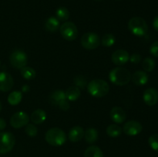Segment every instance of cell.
<instances>
[{
  "instance_id": "d6986e66",
  "label": "cell",
  "mask_w": 158,
  "mask_h": 157,
  "mask_svg": "<svg viewBox=\"0 0 158 157\" xmlns=\"http://www.w3.org/2000/svg\"><path fill=\"white\" fill-rule=\"evenodd\" d=\"M65 93H66V99L69 100V101H76L80 98V95H81L80 89L74 86L68 88Z\"/></svg>"
},
{
  "instance_id": "277c9868",
  "label": "cell",
  "mask_w": 158,
  "mask_h": 157,
  "mask_svg": "<svg viewBox=\"0 0 158 157\" xmlns=\"http://www.w3.org/2000/svg\"><path fill=\"white\" fill-rule=\"evenodd\" d=\"M128 29L133 35L142 37L147 34L148 26L146 21L141 17H133L128 22Z\"/></svg>"
},
{
  "instance_id": "ab89813d",
  "label": "cell",
  "mask_w": 158,
  "mask_h": 157,
  "mask_svg": "<svg viewBox=\"0 0 158 157\" xmlns=\"http://www.w3.org/2000/svg\"><path fill=\"white\" fill-rule=\"evenodd\" d=\"M117 1H120V0H117Z\"/></svg>"
},
{
  "instance_id": "52a82bcc",
  "label": "cell",
  "mask_w": 158,
  "mask_h": 157,
  "mask_svg": "<svg viewBox=\"0 0 158 157\" xmlns=\"http://www.w3.org/2000/svg\"><path fill=\"white\" fill-rule=\"evenodd\" d=\"M60 34L67 41H73L78 36V29L72 22H65L60 27Z\"/></svg>"
},
{
  "instance_id": "d6a6232c",
  "label": "cell",
  "mask_w": 158,
  "mask_h": 157,
  "mask_svg": "<svg viewBox=\"0 0 158 157\" xmlns=\"http://www.w3.org/2000/svg\"><path fill=\"white\" fill-rule=\"evenodd\" d=\"M57 106L60 107V109H62V110L63 111H67L68 109H69V107H70L69 103L67 99H63V100H61V101H60L58 103V104H57Z\"/></svg>"
},
{
  "instance_id": "e575fe53",
  "label": "cell",
  "mask_w": 158,
  "mask_h": 157,
  "mask_svg": "<svg viewBox=\"0 0 158 157\" xmlns=\"http://www.w3.org/2000/svg\"><path fill=\"white\" fill-rule=\"evenodd\" d=\"M6 127V122L4 119L0 118V131L3 130Z\"/></svg>"
},
{
  "instance_id": "44dd1931",
  "label": "cell",
  "mask_w": 158,
  "mask_h": 157,
  "mask_svg": "<svg viewBox=\"0 0 158 157\" xmlns=\"http://www.w3.org/2000/svg\"><path fill=\"white\" fill-rule=\"evenodd\" d=\"M63 99H66V93L62 89H57V90L53 91L51 93L50 96H49V101H50V103L52 104L56 105V106L59 102Z\"/></svg>"
},
{
  "instance_id": "d4e9b609",
  "label": "cell",
  "mask_w": 158,
  "mask_h": 157,
  "mask_svg": "<svg viewBox=\"0 0 158 157\" xmlns=\"http://www.w3.org/2000/svg\"><path fill=\"white\" fill-rule=\"evenodd\" d=\"M122 132V128L117 124H111L106 128V134L109 136L116 138L120 135Z\"/></svg>"
},
{
  "instance_id": "8992f818",
  "label": "cell",
  "mask_w": 158,
  "mask_h": 157,
  "mask_svg": "<svg viewBox=\"0 0 158 157\" xmlns=\"http://www.w3.org/2000/svg\"><path fill=\"white\" fill-rule=\"evenodd\" d=\"M9 62L15 69H21L28 63L27 54L23 50L17 49L13 51L9 56Z\"/></svg>"
},
{
  "instance_id": "7402d4cb",
  "label": "cell",
  "mask_w": 158,
  "mask_h": 157,
  "mask_svg": "<svg viewBox=\"0 0 158 157\" xmlns=\"http://www.w3.org/2000/svg\"><path fill=\"white\" fill-rule=\"evenodd\" d=\"M84 157H104L103 151L97 146H91L86 149Z\"/></svg>"
},
{
  "instance_id": "ffe728a7",
  "label": "cell",
  "mask_w": 158,
  "mask_h": 157,
  "mask_svg": "<svg viewBox=\"0 0 158 157\" xmlns=\"http://www.w3.org/2000/svg\"><path fill=\"white\" fill-rule=\"evenodd\" d=\"M85 140L89 144L96 143L98 139V131L95 128H89L84 132Z\"/></svg>"
},
{
  "instance_id": "2e32d148",
  "label": "cell",
  "mask_w": 158,
  "mask_h": 157,
  "mask_svg": "<svg viewBox=\"0 0 158 157\" xmlns=\"http://www.w3.org/2000/svg\"><path fill=\"white\" fill-rule=\"evenodd\" d=\"M84 129L80 126H76L71 128L68 133V138L73 143H77L80 141L84 137Z\"/></svg>"
},
{
  "instance_id": "cb8c5ba5",
  "label": "cell",
  "mask_w": 158,
  "mask_h": 157,
  "mask_svg": "<svg viewBox=\"0 0 158 157\" xmlns=\"http://www.w3.org/2000/svg\"><path fill=\"white\" fill-rule=\"evenodd\" d=\"M20 73L21 75L26 80H32L35 78L36 75V72L32 68L29 66H25L20 69Z\"/></svg>"
},
{
  "instance_id": "8d00e7d4",
  "label": "cell",
  "mask_w": 158,
  "mask_h": 157,
  "mask_svg": "<svg viewBox=\"0 0 158 157\" xmlns=\"http://www.w3.org/2000/svg\"><path fill=\"white\" fill-rule=\"evenodd\" d=\"M29 90V87L28 86H23V87H22V91H23V92H28V91Z\"/></svg>"
},
{
  "instance_id": "f546056e",
  "label": "cell",
  "mask_w": 158,
  "mask_h": 157,
  "mask_svg": "<svg viewBox=\"0 0 158 157\" xmlns=\"http://www.w3.org/2000/svg\"><path fill=\"white\" fill-rule=\"evenodd\" d=\"M148 143L153 150L158 152V134H153L148 139Z\"/></svg>"
},
{
  "instance_id": "30bf717a",
  "label": "cell",
  "mask_w": 158,
  "mask_h": 157,
  "mask_svg": "<svg viewBox=\"0 0 158 157\" xmlns=\"http://www.w3.org/2000/svg\"><path fill=\"white\" fill-rule=\"evenodd\" d=\"M142 129H143L142 125L136 120H129L123 125V127L124 133L131 136H134L140 134L142 132Z\"/></svg>"
},
{
  "instance_id": "5bb4252c",
  "label": "cell",
  "mask_w": 158,
  "mask_h": 157,
  "mask_svg": "<svg viewBox=\"0 0 158 157\" xmlns=\"http://www.w3.org/2000/svg\"><path fill=\"white\" fill-rule=\"evenodd\" d=\"M110 118L116 124H121L126 120L127 114L121 107L114 106L110 111Z\"/></svg>"
},
{
  "instance_id": "4316f807",
  "label": "cell",
  "mask_w": 158,
  "mask_h": 157,
  "mask_svg": "<svg viewBox=\"0 0 158 157\" xmlns=\"http://www.w3.org/2000/svg\"><path fill=\"white\" fill-rule=\"evenodd\" d=\"M56 17L59 21L66 22L69 18V12L66 7H60L56 12Z\"/></svg>"
},
{
  "instance_id": "3957f363",
  "label": "cell",
  "mask_w": 158,
  "mask_h": 157,
  "mask_svg": "<svg viewBox=\"0 0 158 157\" xmlns=\"http://www.w3.org/2000/svg\"><path fill=\"white\" fill-rule=\"evenodd\" d=\"M46 143L52 146H61L66 142V135L63 130L57 127L51 128L45 135Z\"/></svg>"
},
{
  "instance_id": "603a6c76",
  "label": "cell",
  "mask_w": 158,
  "mask_h": 157,
  "mask_svg": "<svg viewBox=\"0 0 158 157\" xmlns=\"http://www.w3.org/2000/svg\"><path fill=\"white\" fill-rule=\"evenodd\" d=\"M23 99V93L20 91H13L8 96V103L11 106H17L19 104Z\"/></svg>"
},
{
  "instance_id": "74e56055",
  "label": "cell",
  "mask_w": 158,
  "mask_h": 157,
  "mask_svg": "<svg viewBox=\"0 0 158 157\" xmlns=\"http://www.w3.org/2000/svg\"><path fill=\"white\" fill-rule=\"evenodd\" d=\"M1 110H2V103L1 102H0V112H1Z\"/></svg>"
},
{
  "instance_id": "4dcf8cb0",
  "label": "cell",
  "mask_w": 158,
  "mask_h": 157,
  "mask_svg": "<svg viewBox=\"0 0 158 157\" xmlns=\"http://www.w3.org/2000/svg\"><path fill=\"white\" fill-rule=\"evenodd\" d=\"M74 83H75L76 86L78 87L79 89L81 88V89H84L86 86H87V83H86V80L85 78V77L83 75H77L74 78Z\"/></svg>"
},
{
  "instance_id": "d590c367",
  "label": "cell",
  "mask_w": 158,
  "mask_h": 157,
  "mask_svg": "<svg viewBox=\"0 0 158 157\" xmlns=\"http://www.w3.org/2000/svg\"><path fill=\"white\" fill-rule=\"evenodd\" d=\"M153 27L155 29L157 32H158V15L154 18V21H153Z\"/></svg>"
},
{
  "instance_id": "6da1fadb",
  "label": "cell",
  "mask_w": 158,
  "mask_h": 157,
  "mask_svg": "<svg viewBox=\"0 0 158 157\" xmlns=\"http://www.w3.org/2000/svg\"><path fill=\"white\" fill-rule=\"evenodd\" d=\"M87 91L92 96L101 98L107 95L110 91V86L105 80L96 78L88 83Z\"/></svg>"
},
{
  "instance_id": "60d3db41",
  "label": "cell",
  "mask_w": 158,
  "mask_h": 157,
  "mask_svg": "<svg viewBox=\"0 0 158 157\" xmlns=\"http://www.w3.org/2000/svg\"><path fill=\"white\" fill-rule=\"evenodd\" d=\"M0 66H1V62H0Z\"/></svg>"
},
{
  "instance_id": "83f0119b",
  "label": "cell",
  "mask_w": 158,
  "mask_h": 157,
  "mask_svg": "<svg viewBox=\"0 0 158 157\" xmlns=\"http://www.w3.org/2000/svg\"><path fill=\"white\" fill-rule=\"evenodd\" d=\"M115 36L111 33H107L106 35H104L103 36V38H102V39L100 40V43L104 47H110V46H112L115 43Z\"/></svg>"
},
{
  "instance_id": "e0dca14e",
  "label": "cell",
  "mask_w": 158,
  "mask_h": 157,
  "mask_svg": "<svg viewBox=\"0 0 158 157\" xmlns=\"http://www.w3.org/2000/svg\"><path fill=\"white\" fill-rule=\"evenodd\" d=\"M46 112L43 109H37L33 111L31 115V121L34 124H42L46 119Z\"/></svg>"
},
{
  "instance_id": "7c38bea8",
  "label": "cell",
  "mask_w": 158,
  "mask_h": 157,
  "mask_svg": "<svg viewBox=\"0 0 158 157\" xmlns=\"http://www.w3.org/2000/svg\"><path fill=\"white\" fill-rule=\"evenodd\" d=\"M14 85L12 75L6 72H0V91L8 92L11 90Z\"/></svg>"
},
{
  "instance_id": "9c48e42d",
  "label": "cell",
  "mask_w": 158,
  "mask_h": 157,
  "mask_svg": "<svg viewBox=\"0 0 158 157\" xmlns=\"http://www.w3.org/2000/svg\"><path fill=\"white\" fill-rule=\"evenodd\" d=\"M29 116L26 112L20 111L14 113L10 119V125L15 129H21L29 123Z\"/></svg>"
},
{
  "instance_id": "8fae6325",
  "label": "cell",
  "mask_w": 158,
  "mask_h": 157,
  "mask_svg": "<svg viewBox=\"0 0 158 157\" xmlns=\"http://www.w3.org/2000/svg\"><path fill=\"white\" fill-rule=\"evenodd\" d=\"M130 55L124 49H117L113 52L111 60L116 66H123L129 61Z\"/></svg>"
},
{
  "instance_id": "f35d334b",
  "label": "cell",
  "mask_w": 158,
  "mask_h": 157,
  "mask_svg": "<svg viewBox=\"0 0 158 157\" xmlns=\"http://www.w3.org/2000/svg\"><path fill=\"white\" fill-rule=\"evenodd\" d=\"M96 1H102V0H96Z\"/></svg>"
},
{
  "instance_id": "5b68a950",
  "label": "cell",
  "mask_w": 158,
  "mask_h": 157,
  "mask_svg": "<svg viewBox=\"0 0 158 157\" xmlns=\"http://www.w3.org/2000/svg\"><path fill=\"white\" fill-rule=\"evenodd\" d=\"M15 138L12 132H0V154H6L13 149Z\"/></svg>"
},
{
  "instance_id": "ba28073f",
  "label": "cell",
  "mask_w": 158,
  "mask_h": 157,
  "mask_svg": "<svg viewBox=\"0 0 158 157\" xmlns=\"http://www.w3.org/2000/svg\"><path fill=\"white\" fill-rule=\"evenodd\" d=\"M81 45L88 50L97 49L100 45V36L94 32H86L82 36Z\"/></svg>"
},
{
  "instance_id": "ac0fdd59",
  "label": "cell",
  "mask_w": 158,
  "mask_h": 157,
  "mask_svg": "<svg viewBox=\"0 0 158 157\" xmlns=\"http://www.w3.org/2000/svg\"><path fill=\"white\" fill-rule=\"evenodd\" d=\"M60 21L57 19L56 17L51 16L48 18L45 23V28L46 31L50 32H56L58 29H60Z\"/></svg>"
},
{
  "instance_id": "7a4b0ae2",
  "label": "cell",
  "mask_w": 158,
  "mask_h": 157,
  "mask_svg": "<svg viewBox=\"0 0 158 157\" xmlns=\"http://www.w3.org/2000/svg\"><path fill=\"white\" fill-rule=\"evenodd\" d=\"M109 79L116 86H125L131 80V74L123 67H116L109 73Z\"/></svg>"
},
{
  "instance_id": "4fadbf2b",
  "label": "cell",
  "mask_w": 158,
  "mask_h": 157,
  "mask_svg": "<svg viewBox=\"0 0 158 157\" xmlns=\"http://www.w3.org/2000/svg\"><path fill=\"white\" fill-rule=\"evenodd\" d=\"M143 99L147 106H155L158 102V91L154 88L147 89L143 92Z\"/></svg>"
},
{
  "instance_id": "9a60e30c",
  "label": "cell",
  "mask_w": 158,
  "mask_h": 157,
  "mask_svg": "<svg viewBox=\"0 0 158 157\" xmlns=\"http://www.w3.org/2000/svg\"><path fill=\"white\" fill-rule=\"evenodd\" d=\"M131 80L136 86H142L148 83L149 76L145 71L138 70L133 74V75L131 76Z\"/></svg>"
},
{
  "instance_id": "1f68e13d",
  "label": "cell",
  "mask_w": 158,
  "mask_h": 157,
  "mask_svg": "<svg viewBox=\"0 0 158 157\" xmlns=\"http://www.w3.org/2000/svg\"><path fill=\"white\" fill-rule=\"evenodd\" d=\"M150 52L153 56L158 58V41L154 42L150 47Z\"/></svg>"
},
{
  "instance_id": "484cf974",
  "label": "cell",
  "mask_w": 158,
  "mask_h": 157,
  "mask_svg": "<svg viewBox=\"0 0 158 157\" xmlns=\"http://www.w3.org/2000/svg\"><path fill=\"white\" fill-rule=\"evenodd\" d=\"M156 66L155 60L151 57H147L142 62V67L147 72H152Z\"/></svg>"
},
{
  "instance_id": "836d02e7",
  "label": "cell",
  "mask_w": 158,
  "mask_h": 157,
  "mask_svg": "<svg viewBox=\"0 0 158 157\" xmlns=\"http://www.w3.org/2000/svg\"><path fill=\"white\" fill-rule=\"evenodd\" d=\"M129 60L132 63H134V64H138V63L141 61V55L138 53H134L131 56H130Z\"/></svg>"
},
{
  "instance_id": "f1b7e54d",
  "label": "cell",
  "mask_w": 158,
  "mask_h": 157,
  "mask_svg": "<svg viewBox=\"0 0 158 157\" xmlns=\"http://www.w3.org/2000/svg\"><path fill=\"white\" fill-rule=\"evenodd\" d=\"M25 132H26V135L29 137H35L38 133V129H37L36 126L34 124H29L28 123L26 126V129H25Z\"/></svg>"
}]
</instances>
